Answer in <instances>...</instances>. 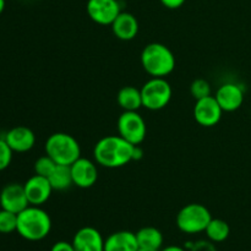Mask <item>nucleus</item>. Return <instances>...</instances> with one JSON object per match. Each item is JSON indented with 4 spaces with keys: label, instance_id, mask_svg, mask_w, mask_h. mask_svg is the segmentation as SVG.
Listing matches in <instances>:
<instances>
[{
    "label": "nucleus",
    "instance_id": "1",
    "mask_svg": "<svg viewBox=\"0 0 251 251\" xmlns=\"http://www.w3.org/2000/svg\"><path fill=\"white\" fill-rule=\"evenodd\" d=\"M135 146L120 135H110L96 144L93 156L104 168H120L134 161Z\"/></svg>",
    "mask_w": 251,
    "mask_h": 251
},
{
    "label": "nucleus",
    "instance_id": "2",
    "mask_svg": "<svg viewBox=\"0 0 251 251\" xmlns=\"http://www.w3.org/2000/svg\"><path fill=\"white\" fill-rule=\"evenodd\" d=\"M50 230V216L41 206L29 205L17 215L16 232L28 242L43 240L48 237Z\"/></svg>",
    "mask_w": 251,
    "mask_h": 251
},
{
    "label": "nucleus",
    "instance_id": "3",
    "mask_svg": "<svg viewBox=\"0 0 251 251\" xmlns=\"http://www.w3.org/2000/svg\"><path fill=\"white\" fill-rule=\"evenodd\" d=\"M141 65L152 77H166L176 69V56L168 47L154 42L142 49Z\"/></svg>",
    "mask_w": 251,
    "mask_h": 251
},
{
    "label": "nucleus",
    "instance_id": "4",
    "mask_svg": "<svg viewBox=\"0 0 251 251\" xmlns=\"http://www.w3.org/2000/svg\"><path fill=\"white\" fill-rule=\"evenodd\" d=\"M46 154L56 164L71 166L81 157V147L77 140L66 132L51 134L46 141Z\"/></svg>",
    "mask_w": 251,
    "mask_h": 251
},
{
    "label": "nucleus",
    "instance_id": "5",
    "mask_svg": "<svg viewBox=\"0 0 251 251\" xmlns=\"http://www.w3.org/2000/svg\"><path fill=\"white\" fill-rule=\"evenodd\" d=\"M211 220L212 216L207 207L201 203H189L179 211L176 223L180 232L193 235L205 232Z\"/></svg>",
    "mask_w": 251,
    "mask_h": 251
},
{
    "label": "nucleus",
    "instance_id": "6",
    "mask_svg": "<svg viewBox=\"0 0 251 251\" xmlns=\"http://www.w3.org/2000/svg\"><path fill=\"white\" fill-rule=\"evenodd\" d=\"M142 107L149 110H161L172 98V86L166 77H152L141 88Z\"/></svg>",
    "mask_w": 251,
    "mask_h": 251
},
{
    "label": "nucleus",
    "instance_id": "7",
    "mask_svg": "<svg viewBox=\"0 0 251 251\" xmlns=\"http://www.w3.org/2000/svg\"><path fill=\"white\" fill-rule=\"evenodd\" d=\"M118 132L134 146H139L146 137V123L137 112H123L118 119Z\"/></svg>",
    "mask_w": 251,
    "mask_h": 251
},
{
    "label": "nucleus",
    "instance_id": "8",
    "mask_svg": "<svg viewBox=\"0 0 251 251\" xmlns=\"http://www.w3.org/2000/svg\"><path fill=\"white\" fill-rule=\"evenodd\" d=\"M222 114L223 110L218 104L215 96L211 95L208 97L196 100L195 107H194V118L201 126H215L220 123Z\"/></svg>",
    "mask_w": 251,
    "mask_h": 251
},
{
    "label": "nucleus",
    "instance_id": "9",
    "mask_svg": "<svg viewBox=\"0 0 251 251\" xmlns=\"http://www.w3.org/2000/svg\"><path fill=\"white\" fill-rule=\"evenodd\" d=\"M86 9L90 19L103 26L112 25L122 12L118 0H88Z\"/></svg>",
    "mask_w": 251,
    "mask_h": 251
},
{
    "label": "nucleus",
    "instance_id": "10",
    "mask_svg": "<svg viewBox=\"0 0 251 251\" xmlns=\"http://www.w3.org/2000/svg\"><path fill=\"white\" fill-rule=\"evenodd\" d=\"M28 206L29 202L27 200L24 185L19 183H10L2 188L0 193V207L19 215Z\"/></svg>",
    "mask_w": 251,
    "mask_h": 251
},
{
    "label": "nucleus",
    "instance_id": "11",
    "mask_svg": "<svg viewBox=\"0 0 251 251\" xmlns=\"http://www.w3.org/2000/svg\"><path fill=\"white\" fill-rule=\"evenodd\" d=\"M73 184L81 189H88L97 183L98 169L95 162L87 158H80L70 166Z\"/></svg>",
    "mask_w": 251,
    "mask_h": 251
},
{
    "label": "nucleus",
    "instance_id": "12",
    "mask_svg": "<svg viewBox=\"0 0 251 251\" xmlns=\"http://www.w3.org/2000/svg\"><path fill=\"white\" fill-rule=\"evenodd\" d=\"M27 200L32 206H42L46 203L53 193L50 181L46 176L34 174L24 184Z\"/></svg>",
    "mask_w": 251,
    "mask_h": 251
},
{
    "label": "nucleus",
    "instance_id": "13",
    "mask_svg": "<svg viewBox=\"0 0 251 251\" xmlns=\"http://www.w3.org/2000/svg\"><path fill=\"white\" fill-rule=\"evenodd\" d=\"M71 244L75 251H104V238L93 227L80 228Z\"/></svg>",
    "mask_w": 251,
    "mask_h": 251
},
{
    "label": "nucleus",
    "instance_id": "14",
    "mask_svg": "<svg viewBox=\"0 0 251 251\" xmlns=\"http://www.w3.org/2000/svg\"><path fill=\"white\" fill-rule=\"evenodd\" d=\"M215 98L223 112H234L243 105L244 91L239 85H235V83H223L216 92Z\"/></svg>",
    "mask_w": 251,
    "mask_h": 251
},
{
    "label": "nucleus",
    "instance_id": "15",
    "mask_svg": "<svg viewBox=\"0 0 251 251\" xmlns=\"http://www.w3.org/2000/svg\"><path fill=\"white\" fill-rule=\"evenodd\" d=\"M4 140L12 150V152L24 153L33 149L36 144V135L29 127L16 126L6 132Z\"/></svg>",
    "mask_w": 251,
    "mask_h": 251
},
{
    "label": "nucleus",
    "instance_id": "16",
    "mask_svg": "<svg viewBox=\"0 0 251 251\" xmlns=\"http://www.w3.org/2000/svg\"><path fill=\"white\" fill-rule=\"evenodd\" d=\"M110 26L114 36L122 41H131L139 33V21L130 12H120Z\"/></svg>",
    "mask_w": 251,
    "mask_h": 251
},
{
    "label": "nucleus",
    "instance_id": "17",
    "mask_svg": "<svg viewBox=\"0 0 251 251\" xmlns=\"http://www.w3.org/2000/svg\"><path fill=\"white\" fill-rule=\"evenodd\" d=\"M139 243L136 233L130 230H119L112 233L104 239V251H137Z\"/></svg>",
    "mask_w": 251,
    "mask_h": 251
},
{
    "label": "nucleus",
    "instance_id": "18",
    "mask_svg": "<svg viewBox=\"0 0 251 251\" xmlns=\"http://www.w3.org/2000/svg\"><path fill=\"white\" fill-rule=\"evenodd\" d=\"M117 100L125 112H137L142 107L141 90L134 86H125L118 92Z\"/></svg>",
    "mask_w": 251,
    "mask_h": 251
},
{
    "label": "nucleus",
    "instance_id": "19",
    "mask_svg": "<svg viewBox=\"0 0 251 251\" xmlns=\"http://www.w3.org/2000/svg\"><path fill=\"white\" fill-rule=\"evenodd\" d=\"M136 239L140 248L161 250L163 247V234L154 227H144L137 230Z\"/></svg>",
    "mask_w": 251,
    "mask_h": 251
},
{
    "label": "nucleus",
    "instance_id": "20",
    "mask_svg": "<svg viewBox=\"0 0 251 251\" xmlns=\"http://www.w3.org/2000/svg\"><path fill=\"white\" fill-rule=\"evenodd\" d=\"M53 190H66L73 185V176H71L70 166L56 164L53 173L48 176Z\"/></svg>",
    "mask_w": 251,
    "mask_h": 251
},
{
    "label": "nucleus",
    "instance_id": "21",
    "mask_svg": "<svg viewBox=\"0 0 251 251\" xmlns=\"http://www.w3.org/2000/svg\"><path fill=\"white\" fill-rule=\"evenodd\" d=\"M206 237L212 243H222L228 239L230 234V228L226 221L221 218H212L205 229Z\"/></svg>",
    "mask_w": 251,
    "mask_h": 251
},
{
    "label": "nucleus",
    "instance_id": "22",
    "mask_svg": "<svg viewBox=\"0 0 251 251\" xmlns=\"http://www.w3.org/2000/svg\"><path fill=\"white\" fill-rule=\"evenodd\" d=\"M17 228V215L10 211L0 210V233L2 234H10L16 232Z\"/></svg>",
    "mask_w": 251,
    "mask_h": 251
},
{
    "label": "nucleus",
    "instance_id": "23",
    "mask_svg": "<svg viewBox=\"0 0 251 251\" xmlns=\"http://www.w3.org/2000/svg\"><path fill=\"white\" fill-rule=\"evenodd\" d=\"M56 167V163L48 156H42L34 163V174H38V176H46L48 178L51 173H53L54 168Z\"/></svg>",
    "mask_w": 251,
    "mask_h": 251
},
{
    "label": "nucleus",
    "instance_id": "24",
    "mask_svg": "<svg viewBox=\"0 0 251 251\" xmlns=\"http://www.w3.org/2000/svg\"><path fill=\"white\" fill-rule=\"evenodd\" d=\"M190 93L196 100L211 96V85L203 78H198L190 86Z\"/></svg>",
    "mask_w": 251,
    "mask_h": 251
},
{
    "label": "nucleus",
    "instance_id": "25",
    "mask_svg": "<svg viewBox=\"0 0 251 251\" xmlns=\"http://www.w3.org/2000/svg\"><path fill=\"white\" fill-rule=\"evenodd\" d=\"M12 150L4 139H0V172L6 169L12 161Z\"/></svg>",
    "mask_w": 251,
    "mask_h": 251
},
{
    "label": "nucleus",
    "instance_id": "26",
    "mask_svg": "<svg viewBox=\"0 0 251 251\" xmlns=\"http://www.w3.org/2000/svg\"><path fill=\"white\" fill-rule=\"evenodd\" d=\"M189 251H217L216 250L215 245L212 242H205V240H200V242H196L189 248Z\"/></svg>",
    "mask_w": 251,
    "mask_h": 251
},
{
    "label": "nucleus",
    "instance_id": "27",
    "mask_svg": "<svg viewBox=\"0 0 251 251\" xmlns=\"http://www.w3.org/2000/svg\"><path fill=\"white\" fill-rule=\"evenodd\" d=\"M50 251H75V249H74V247L71 243L61 240V242H56L55 244L51 247Z\"/></svg>",
    "mask_w": 251,
    "mask_h": 251
},
{
    "label": "nucleus",
    "instance_id": "28",
    "mask_svg": "<svg viewBox=\"0 0 251 251\" xmlns=\"http://www.w3.org/2000/svg\"><path fill=\"white\" fill-rule=\"evenodd\" d=\"M161 2L163 4V6L168 7V9H179L180 6H183L185 0H161Z\"/></svg>",
    "mask_w": 251,
    "mask_h": 251
},
{
    "label": "nucleus",
    "instance_id": "29",
    "mask_svg": "<svg viewBox=\"0 0 251 251\" xmlns=\"http://www.w3.org/2000/svg\"><path fill=\"white\" fill-rule=\"evenodd\" d=\"M159 251H188V250L184 249V248L181 247H178V245H169V247L162 248Z\"/></svg>",
    "mask_w": 251,
    "mask_h": 251
},
{
    "label": "nucleus",
    "instance_id": "30",
    "mask_svg": "<svg viewBox=\"0 0 251 251\" xmlns=\"http://www.w3.org/2000/svg\"><path fill=\"white\" fill-rule=\"evenodd\" d=\"M4 9H5V0H0V15L4 12Z\"/></svg>",
    "mask_w": 251,
    "mask_h": 251
},
{
    "label": "nucleus",
    "instance_id": "31",
    "mask_svg": "<svg viewBox=\"0 0 251 251\" xmlns=\"http://www.w3.org/2000/svg\"><path fill=\"white\" fill-rule=\"evenodd\" d=\"M137 251H159V250H154V249H147V248H140L137 249Z\"/></svg>",
    "mask_w": 251,
    "mask_h": 251
}]
</instances>
